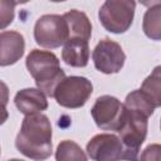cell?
Instances as JSON below:
<instances>
[{
  "instance_id": "obj_1",
  "label": "cell",
  "mask_w": 161,
  "mask_h": 161,
  "mask_svg": "<svg viewBox=\"0 0 161 161\" xmlns=\"http://www.w3.org/2000/svg\"><path fill=\"white\" fill-rule=\"evenodd\" d=\"M125 121L118 131L127 153L128 161H140V148L146 140L148 117L152 116L155 107L146 99L140 89H135L125 99Z\"/></svg>"
},
{
  "instance_id": "obj_2",
  "label": "cell",
  "mask_w": 161,
  "mask_h": 161,
  "mask_svg": "<svg viewBox=\"0 0 161 161\" xmlns=\"http://www.w3.org/2000/svg\"><path fill=\"white\" fill-rule=\"evenodd\" d=\"M52 125L44 113L25 116L15 138L16 150L34 161H44L53 152Z\"/></svg>"
},
{
  "instance_id": "obj_3",
  "label": "cell",
  "mask_w": 161,
  "mask_h": 161,
  "mask_svg": "<svg viewBox=\"0 0 161 161\" xmlns=\"http://www.w3.org/2000/svg\"><path fill=\"white\" fill-rule=\"evenodd\" d=\"M25 65L34 78L36 88L49 97L54 96L55 88L65 78V73L60 68L59 58L49 50L31 49L26 55Z\"/></svg>"
},
{
  "instance_id": "obj_4",
  "label": "cell",
  "mask_w": 161,
  "mask_h": 161,
  "mask_svg": "<svg viewBox=\"0 0 161 161\" xmlns=\"http://www.w3.org/2000/svg\"><path fill=\"white\" fill-rule=\"evenodd\" d=\"M136 3L132 0H107L98 11V19L102 26L113 34L126 33L135 18Z\"/></svg>"
},
{
  "instance_id": "obj_5",
  "label": "cell",
  "mask_w": 161,
  "mask_h": 161,
  "mask_svg": "<svg viewBox=\"0 0 161 161\" xmlns=\"http://www.w3.org/2000/svg\"><path fill=\"white\" fill-rule=\"evenodd\" d=\"M69 39V28L65 18L58 14H44L35 21L34 40L47 49L64 45Z\"/></svg>"
},
{
  "instance_id": "obj_6",
  "label": "cell",
  "mask_w": 161,
  "mask_h": 161,
  "mask_svg": "<svg viewBox=\"0 0 161 161\" xmlns=\"http://www.w3.org/2000/svg\"><path fill=\"white\" fill-rule=\"evenodd\" d=\"M93 92L92 82L80 75L65 77L55 88L54 98L64 108H80L89 99Z\"/></svg>"
},
{
  "instance_id": "obj_7",
  "label": "cell",
  "mask_w": 161,
  "mask_h": 161,
  "mask_svg": "<svg viewBox=\"0 0 161 161\" xmlns=\"http://www.w3.org/2000/svg\"><path fill=\"white\" fill-rule=\"evenodd\" d=\"M91 114L99 130L118 132L123 125L126 109L118 98L104 94L96 99Z\"/></svg>"
},
{
  "instance_id": "obj_8",
  "label": "cell",
  "mask_w": 161,
  "mask_h": 161,
  "mask_svg": "<svg viewBox=\"0 0 161 161\" xmlns=\"http://www.w3.org/2000/svg\"><path fill=\"white\" fill-rule=\"evenodd\" d=\"M86 151L93 161H128V153L122 140L113 133L93 136L88 141Z\"/></svg>"
},
{
  "instance_id": "obj_9",
  "label": "cell",
  "mask_w": 161,
  "mask_h": 161,
  "mask_svg": "<svg viewBox=\"0 0 161 161\" xmlns=\"http://www.w3.org/2000/svg\"><path fill=\"white\" fill-rule=\"evenodd\" d=\"M92 59L97 70L104 74H114L123 68L126 54L117 42L103 38L94 47Z\"/></svg>"
},
{
  "instance_id": "obj_10",
  "label": "cell",
  "mask_w": 161,
  "mask_h": 161,
  "mask_svg": "<svg viewBox=\"0 0 161 161\" xmlns=\"http://www.w3.org/2000/svg\"><path fill=\"white\" fill-rule=\"evenodd\" d=\"M0 65H13L21 59L25 52V39L15 30H3L0 34Z\"/></svg>"
},
{
  "instance_id": "obj_11",
  "label": "cell",
  "mask_w": 161,
  "mask_h": 161,
  "mask_svg": "<svg viewBox=\"0 0 161 161\" xmlns=\"http://www.w3.org/2000/svg\"><path fill=\"white\" fill-rule=\"evenodd\" d=\"M14 103L20 113L25 116L42 113L48 108L47 96L39 88H24L18 91L14 97Z\"/></svg>"
},
{
  "instance_id": "obj_12",
  "label": "cell",
  "mask_w": 161,
  "mask_h": 161,
  "mask_svg": "<svg viewBox=\"0 0 161 161\" xmlns=\"http://www.w3.org/2000/svg\"><path fill=\"white\" fill-rule=\"evenodd\" d=\"M63 62L74 68H83L89 60V45L88 40L79 38H70L64 44L62 50Z\"/></svg>"
},
{
  "instance_id": "obj_13",
  "label": "cell",
  "mask_w": 161,
  "mask_h": 161,
  "mask_svg": "<svg viewBox=\"0 0 161 161\" xmlns=\"http://www.w3.org/2000/svg\"><path fill=\"white\" fill-rule=\"evenodd\" d=\"M63 16L65 18L68 23L69 39L79 38V39H84L89 42L91 35H92V24L86 13L77 10V9H72L67 11L65 14H63Z\"/></svg>"
},
{
  "instance_id": "obj_14",
  "label": "cell",
  "mask_w": 161,
  "mask_h": 161,
  "mask_svg": "<svg viewBox=\"0 0 161 161\" xmlns=\"http://www.w3.org/2000/svg\"><path fill=\"white\" fill-rule=\"evenodd\" d=\"M143 14L142 30L151 40H161V1H152Z\"/></svg>"
},
{
  "instance_id": "obj_15",
  "label": "cell",
  "mask_w": 161,
  "mask_h": 161,
  "mask_svg": "<svg viewBox=\"0 0 161 161\" xmlns=\"http://www.w3.org/2000/svg\"><path fill=\"white\" fill-rule=\"evenodd\" d=\"M140 91L155 108L161 107V65L155 67L145 78Z\"/></svg>"
},
{
  "instance_id": "obj_16",
  "label": "cell",
  "mask_w": 161,
  "mask_h": 161,
  "mask_svg": "<svg viewBox=\"0 0 161 161\" xmlns=\"http://www.w3.org/2000/svg\"><path fill=\"white\" fill-rule=\"evenodd\" d=\"M54 156L55 161H88L82 147L72 140L60 141L57 146Z\"/></svg>"
},
{
  "instance_id": "obj_17",
  "label": "cell",
  "mask_w": 161,
  "mask_h": 161,
  "mask_svg": "<svg viewBox=\"0 0 161 161\" xmlns=\"http://www.w3.org/2000/svg\"><path fill=\"white\" fill-rule=\"evenodd\" d=\"M140 161H161V143H150L143 148Z\"/></svg>"
},
{
  "instance_id": "obj_18",
  "label": "cell",
  "mask_w": 161,
  "mask_h": 161,
  "mask_svg": "<svg viewBox=\"0 0 161 161\" xmlns=\"http://www.w3.org/2000/svg\"><path fill=\"white\" fill-rule=\"evenodd\" d=\"M8 161H24V160H20V158H10Z\"/></svg>"
},
{
  "instance_id": "obj_19",
  "label": "cell",
  "mask_w": 161,
  "mask_h": 161,
  "mask_svg": "<svg viewBox=\"0 0 161 161\" xmlns=\"http://www.w3.org/2000/svg\"><path fill=\"white\" fill-rule=\"evenodd\" d=\"M160 130H161V119H160Z\"/></svg>"
}]
</instances>
